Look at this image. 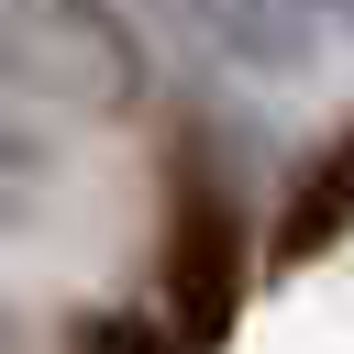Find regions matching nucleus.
Listing matches in <instances>:
<instances>
[{
	"label": "nucleus",
	"instance_id": "obj_1",
	"mask_svg": "<svg viewBox=\"0 0 354 354\" xmlns=\"http://www.w3.org/2000/svg\"><path fill=\"white\" fill-rule=\"evenodd\" d=\"M166 310H177V343H188V354H210V343L232 332V310H243V210H232L210 177H188V199H177Z\"/></svg>",
	"mask_w": 354,
	"mask_h": 354
},
{
	"label": "nucleus",
	"instance_id": "obj_2",
	"mask_svg": "<svg viewBox=\"0 0 354 354\" xmlns=\"http://www.w3.org/2000/svg\"><path fill=\"white\" fill-rule=\"evenodd\" d=\"M221 66H254V77H299L310 44H321V11L310 0H166Z\"/></svg>",
	"mask_w": 354,
	"mask_h": 354
},
{
	"label": "nucleus",
	"instance_id": "obj_3",
	"mask_svg": "<svg viewBox=\"0 0 354 354\" xmlns=\"http://www.w3.org/2000/svg\"><path fill=\"white\" fill-rule=\"evenodd\" d=\"M354 232V122L299 166V199H288V221H277V266H310L321 243H343Z\"/></svg>",
	"mask_w": 354,
	"mask_h": 354
},
{
	"label": "nucleus",
	"instance_id": "obj_4",
	"mask_svg": "<svg viewBox=\"0 0 354 354\" xmlns=\"http://www.w3.org/2000/svg\"><path fill=\"white\" fill-rule=\"evenodd\" d=\"M44 210H55V144H44L33 100L0 88V232H44Z\"/></svg>",
	"mask_w": 354,
	"mask_h": 354
},
{
	"label": "nucleus",
	"instance_id": "obj_5",
	"mask_svg": "<svg viewBox=\"0 0 354 354\" xmlns=\"http://www.w3.org/2000/svg\"><path fill=\"white\" fill-rule=\"evenodd\" d=\"M0 88H11V100H44V66H33V44H22V22H11V0H0Z\"/></svg>",
	"mask_w": 354,
	"mask_h": 354
},
{
	"label": "nucleus",
	"instance_id": "obj_6",
	"mask_svg": "<svg viewBox=\"0 0 354 354\" xmlns=\"http://www.w3.org/2000/svg\"><path fill=\"white\" fill-rule=\"evenodd\" d=\"M88 354H177V343H166L155 321H100V332H88Z\"/></svg>",
	"mask_w": 354,
	"mask_h": 354
},
{
	"label": "nucleus",
	"instance_id": "obj_7",
	"mask_svg": "<svg viewBox=\"0 0 354 354\" xmlns=\"http://www.w3.org/2000/svg\"><path fill=\"white\" fill-rule=\"evenodd\" d=\"M0 354H33V343H22V321H11V299H0Z\"/></svg>",
	"mask_w": 354,
	"mask_h": 354
},
{
	"label": "nucleus",
	"instance_id": "obj_8",
	"mask_svg": "<svg viewBox=\"0 0 354 354\" xmlns=\"http://www.w3.org/2000/svg\"><path fill=\"white\" fill-rule=\"evenodd\" d=\"M310 11H321V22H343V33H354V0H310Z\"/></svg>",
	"mask_w": 354,
	"mask_h": 354
}]
</instances>
